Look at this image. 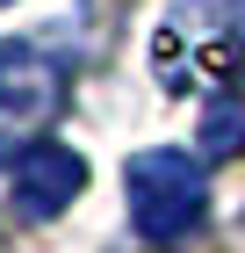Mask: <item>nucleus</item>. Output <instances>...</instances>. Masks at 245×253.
<instances>
[{
  "instance_id": "2",
  "label": "nucleus",
  "mask_w": 245,
  "mask_h": 253,
  "mask_svg": "<svg viewBox=\"0 0 245 253\" xmlns=\"http://www.w3.org/2000/svg\"><path fill=\"white\" fill-rule=\"evenodd\" d=\"M123 195H130V224L137 239L151 246H173V239H188L209 210V181H202V159L188 152H137L130 174H123Z\"/></svg>"
},
{
  "instance_id": "4",
  "label": "nucleus",
  "mask_w": 245,
  "mask_h": 253,
  "mask_svg": "<svg viewBox=\"0 0 245 253\" xmlns=\"http://www.w3.org/2000/svg\"><path fill=\"white\" fill-rule=\"evenodd\" d=\"M87 188V159L65 152V145H29V152L15 159V217H29V224H43V217L72 210V195Z\"/></svg>"
},
{
  "instance_id": "3",
  "label": "nucleus",
  "mask_w": 245,
  "mask_h": 253,
  "mask_svg": "<svg viewBox=\"0 0 245 253\" xmlns=\"http://www.w3.org/2000/svg\"><path fill=\"white\" fill-rule=\"evenodd\" d=\"M65 109V65L36 43H0V167H15L29 145H43V123Z\"/></svg>"
},
{
  "instance_id": "6",
  "label": "nucleus",
  "mask_w": 245,
  "mask_h": 253,
  "mask_svg": "<svg viewBox=\"0 0 245 253\" xmlns=\"http://www.w3.org/2000/svg\"><path fill=\"white\" fill-rule=\"evenodd\" d=\"M0 7H7V0H0Z\"/></svg>"
},
{
  "instance_id": "1",
  "label": "nucleus",
  "mask_w": 245,
  "mask_h": 253,
  "mask_svg": "<svg viewBox=\"0 0 245 253\" xmlns=\"http://www.w3.org/2000/svg\"><path fill=\"white\" fill-rule=\"evenodd\" d=\"M151 65L173 94H224L245 80V0H173L151 29Z\"/></svg>"
},
{
  "instance_id": "5",
  "label": "nucleus",
  "mask_w": 245,
  "mask_h": 253,
  "mask_svg": "<svg viewBox=\"0 0 245 253\" xmlns=\"http://www.w3.org/2000/svg\"><path fill=\"white\" fill-rule=\"evenodd\" d=\"M245 145V80L224 87V101L209 109V130H202V152H238Z\"/></svg>"
}]
</instances>
